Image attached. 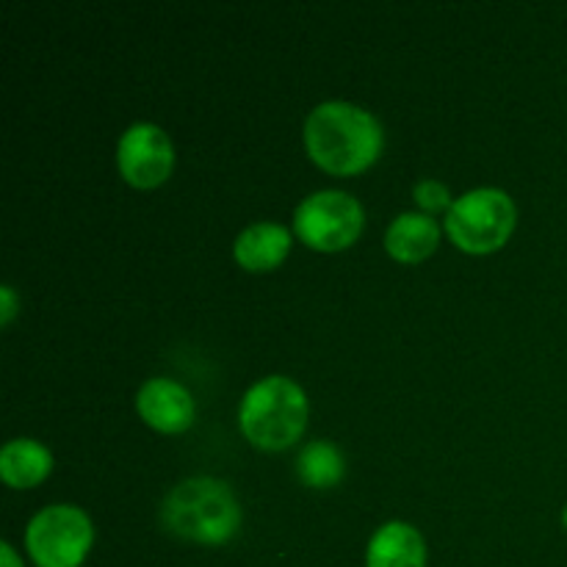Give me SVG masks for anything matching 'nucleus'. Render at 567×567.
<instances>
[{
	"label": "nucleus",
	"mask_w": 567,
	"mask_h": 567,
	"mask_svg": "<svg viewBox=\"0 0 567 567\" xmlns=\"http://www.w3.org/2000/svg\"><path fill=\"white\" fill-rule=\"evenodd\" d=\"M293 247V233L277 221H255L238 233L233 258L247 271H271L282 266Z\"/></svg>",
	"instance_id": "nucleus-9"
},
{
	"label": "nucleus",
	"mask_w": 567,
	"mask_h": 567,
	"mask_svg": "<svg viewBox=\"0 0 567 567\" xmlns=\"http://www.w3.org/2000/svg\"><path fill=\"white\" fill-rule=\"evenodd\" d=\"M53 471V454L44 443L31 437H17L0 449V480L11 491H31L42 485Z\"/></svg>",
	"instance_id": "nucleus-12"
},
{
	"label": "nucleus",
	"mask_w": 567,
	"mask_h": 567,
	"mask_svg": "<svg viewBox=\"0 0 567 567\" xmlns=\"http://www.w3.org/2000/svg\"><path fill=\"white\" fill-rule=\"evenodd\" d=\"M343 474H347V460L336 443L313 441L299 452L297 476L305 487L330 491V487L341 485Z\"/></svg>",
	"instance_id": "nucleus-13"
},
{
	"label": "nucleus",
	"mask_w": 567,
	"mask_h": 567,
	"mask_svg": "<svg viewBox=\"0 0 567 567\" xmlns=\"http://www.w3.org/2000/svg\"><path fill=\"white\" fill-rule=\"evenodd\" d=\"M365 567H426V543L415 526L391 520L371 535Z\"/></svg>",
	"instance_id": "nucleus-11"
},
{
	"label": "nucleus",
	"mask_w": 567,
	"mask_h": 567,
	"mask_svg": "<svg viewBox=\"0 0 567 567\" xmlns=\"http://www.w3.org/2000/svg\"><path fill=\"white\" fill-rule=\"evenodd\" d=\"M363 227V205L338 188L310 194L293 210V236L316 252H343L358 241Z\"/></svg>",
	"instance_id": "nucleus-6"
},
{
	"label": "nucleus",
	"mask_w": 567,
	"mask_h": 567,
	"mask_svg": "<svg viewBox=\"0 0 567 567\" xmlns=\"http://www.w3.org/2000/svg\"><path fill=\"white\" fill-rule=\"evenodd\" d=\"M0 565H3V567H25V565H22V557L14 551V546H11V543H3V546H0Z\"/></svg>",
	"instance_id": "nucleus-16"
},
{
	"label": "nucleus",
	"mask_w": 567,
	"mask_h": 567,
	"mask_svg": "<svg viewBox=\"0 0 567 567\" xmlns=\"http://www.w3.org/2000/svg\"><path fill=\"white\" fill-rule=\"evenodd\" d=\"M241 504L230 487L214 476H192L166 493L161 504V524L172 537L199 543V546H225L241 529Z\"/></svg>",
	"instance_id": "nucleus-2"
},
{
	"label": "nucleus",
	"mask_w": 567,
	"mask_h": 567,
	"mask_svg": "<svg viewBox=\"0 0 567 567\" xmlns=\"http://www.w3.org/2000/svg\"><path fill=\"white\" fill-rule=\"evenodd\" d=\"M136 410L150 430L161 435H183L194 426V396L186 385L169 380V377H155L142 385L136 396Z\"/></svg>",
	"instance_id": "nucleus-8"
},
{
	"label": "nucleus",
	"mask_w": 567,
	"mask_h": 567,
	"mask_svg": "<svg viewBox=\"0 0 567 567\" xmlns=\"http://www.w3.org/2000/svg\"><path fill=\"white\" fill-rule=\"evenodd\" d=\"M563 526H565V532H567V504H565V509H563Z\"/></svg>",
	"instance_id": "nucleus-17"
},
{
	"label": "nucleus",
	"mask_w": 567,
	"mask_h": 567,
	"mask_svg": "<svg viewBox=\"0 0 567 567\" xmlns=\"http://www.w3.org/2000/svg\"><path fill=\"white\" fill-rule=\"evenodd\" d=\"M413 199H415V205H419V208H421V214H426V216L443 214V210H446V214H449V208H452V205H454L452 194H449V188L443 186L441 181H421V183H415Z\"/></svg>",
	"instance_id": "nucleus-14"
},
{
	"label": "nucleus",
	"mask_w": 567,
	"mask_h": 567,
	"mask_svg": "<svg viewBox=\"0 0 567 567\" xmlns=\"http://www.w3.org/2000/svg\"><path fill=\"white\" fill-rule=\"evenodd\" d=\"M116 166L127 186L150 188L164 186L175 169V144L164 127L153 122H136L127 127L116 144Z\"/></svg>",
	"instance_id": "nucleus-7"
},
{
	"label": "nucleus",
	"mask_w": 567,
	"mask_h": 567,
	"mask_svg": "<svg viewBox=\"0 0 567 567\" xmlns=\"http://www.w3.org/2000/svg\"><path fill=\"white\" fill-rule=\"evenodd\" d=\"M441 225L435 216H426L421 210H408L391 221L385 233V249L396 264L415 266L430 258L441 244Z\"/></svg>",
	"instance_id": "nucleus-10"
},
{
	"label": "nucleus",
	"mask_w": 567,
	"mask_h": 567,
	"mask_svg": "<svg viewBox=\"0 0 567 567\" xmlns=\"http://www.w3.org/2000/svg\"><path fill=\"white\" fill-rule=\"evenodd\" d=\"M518 225V208L502 188H474L454 199L443 230L460 252L491 255L498 252Z\"/></svg>",
	"instance_id": "nucleus-4"
},
{
	"label": "nucleus",
	"mask_w": 567,
	"mask_h": 567,
	"mask_svg": "<svg viewBox=\"0 0 567 567\" xmlns=\"http://www.w3.org/2000/svg\"><path fill=\"white\" fill-rule=\"evenodd\" d=\"M302 142L310 161L327 175L354 177L380 161L385 133L371 111L347 100H330L308 114Z\"/></svg>",
	"instance_id": "nucleus-1"
},
{
	"label": "nucleus",
	"mask_w": 567,
	"mask_h": 567,
	"mask_svg": "<svg viewBox=\"0 0 567 567\" xmlns=\"http://www.w3.org/2000/svg\"><path fill=\"white\" fill-rule=\"evenodd\" d=\"M310 402L302 385L288 377H266L255 382L238 408L244 437L260 452H286L308 430Z\"/></svg>",
	"instance_id": "nucleus-3"
},
{
	"label": "nucleus",
	"mask_w": 567,
	"mask_h": 567,
	"mask_svg": "<svg viewBox=\"0 0 567 567\" xmlns=\"http://www.w3.org/2000/svg\"><path fill=\"white\" fill-rule=\"evenodd\" d=\"M92 546V518L75 504L44 507L25 529V551L37 567H81Z\"/></svg>",
	"instance_id": "nucleus-5"
},
{
	"label": "nucleus",
	"mask_w": 567,
	"mask_h": 567,
	"mask_svg": "<svg viewBox=\"0 0 567 567\" xmlns=\"http://www.w3.org/2000/svg\"><path fill=\"white\" fill-rule=\"evenodd\" d=\"M0 324L9 327L17 316V291L11 286L0 288Z\"/></svg>",
	"instance_id": "nucleus-15"
}]
</instances>
